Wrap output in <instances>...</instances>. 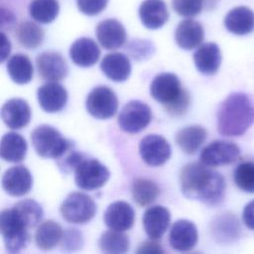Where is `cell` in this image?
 Masks as SVG:
<instances>
[{
    "instance_id": "2",
    "label": "cell",
    "mask_w": 254,
    "mask_h": 254,
    "mask_svg": "<svg viewBox=\"0 0 254 254\" xmlns=\"http://www.w3.org/2000/svg\"><path fill=\"white\" fill-rule=\"evenodd\" d=\"M254 123V102L243 92L229 94L217 111V130L227 137L242 136Z\"/></svg>"
},
{
    "instance_id": "29",
    "label": "cell",
    "mask_w": 254,
    "mask_h": 254,
    "mask_svg": "<svg viewBox=\"0 0 254 254\" xmlns=\"http://www.w3.org/2000/svg\"><path fill=\"white\" fill-rule=\"evenodd\" d=\"M64 231L62 226L54 220L42 222L35 233V242L42 250H50L62 240Z\"/></svg>"
},
{
    "instance_id": "36",
    "label": "cell",
    "mask_w": 254,
    "mask_h": 254,
    "mask_svg": "<svg viewBox=\"0 0 254 254\" xmlns=\"http://www.w3.org/2000/svg\"><path fill=\"white\" fill-rule=\"evenodd\" d=\"M235 185L243 191L254 193V162L244 161L234 170Z\"/></svg>"
},
{
    "instance_id": "26",
    "label": "cell",
    "mask_w": 254,
    "mask_h": 254,
    "mask_svg": "<svg viewBox=\"0 0 254 254\" xmlns=\"http://www.w3.org/2000/svg\"><path fill=\"white\" fill-rule=\"evenodd\" d=\"M27 142L24 137L15 132L6 133L1 140V158L9 163H19L27 154Z\"/></svg>"
},
{
    "instance_id": "33",
    "label": "cell",
    "mask_w": 254,
    "mask_h": 254,
    "mask_svg": "<svg viewBox=\"0 0 254 254\" xmlns=\"http://www.w3.org/2000/svg\"><path fill=\"white\" fill-rule=\"evenodd\" d=\"M99 248L104 253H125L129 250V238L122 231L108 230L100 235Z\"/></svg>"
},
{
    "instance_id": "28",
    "label": "cell",
    "mask_w": 254,
    "mask_h": 254,
    "mask_svg": "<svg viewBox=\"0 0 254 254\" xmlns=\"http://www.w3.org/2000/svg\"><path fill=\"white\" fill-rule=\"evenodd\" d=\"M213 237L220 242H231L240 235V226L235 216L224 213L217 216L211 223Z\"/></svg>"
},
{
    "instance_id": "43",
    "label": "cell",
    "mask_w": 254,
    "mask_h": 254,
    "mask_svg": "<svg viewBox=\"0 0 254 254\" xmlns=\"http://www.w3.org/2000/svg\"><path fill=\"white\" fill-rule=\"evenodd\" d=\"M16 21H17V19L12 12L5 10L4 8L1 9V28H2V30L11 29L15 25Z\"/></svg>"
},
{
    "instance_id": "1",
    "label": "cell",
    "mask_w": 254,
    "mask_h": 254,
    "mask_svg": "<svg viewBox=\"0 0 254 254\" xmlns=\"http://www.w3.org/2000/svg\"><path fill=\"white\" fill-rule=\"evenodd\" d=\"M180 185L186 197L207 205H217L224 198L225 181L223 177L201 162L189 163L182 169Z\"/></svg>"
},
{
    "instance_id": "40",
    "label": "cell",
    "mask_w": 254,
    "mask_h": 254,
    "mask_svg": "<svg viewBox=\"0 0 254 254\" xmlns=\"http://www.w3.org/2000/svg\"><path fill=\"white\" fill-rule=\"evenodd\" d=\"M108 0H76L78 10L87 16H94L102 12Z\"/></svg>"
},
{
    "instance_id": "22",
    "label": "cell",
    "mask_w": 254,
    "mask_h": 254,
    "mask_svg": "<svg viewBox=\"0 0 254 254\" xmlns=\"http://www.w3.org/2000/svg\"><path fill=\"white\" fill-rule=\"evenodd\" d=\"M71 61L79 66L88 67L93 65L100 57V50L97 44L90 38H79L69 48Z\"/></svg>"
},
{
    "instance_id": "21",
    "label": "cell",
    "mask_w": 254,
    "mask_h": 254,
    "mask_svg": "<svg viewBox=\"0 0 254 254\" xmlns=\"http://www.w3.org/2000/svg\"><path fill=\"white\" fill-rule=\"evenodd\" d=\"M139 16L146 28L156 30L168 21L169 11L163 0H144L139 7Z\"/></svg>"
},
{
    "instance_id": "19",
    "label": "cell",
    "mask_w": 254,
    "mask_h": 254,
    "mask_svg": "<svg viewBox=\"0 0 254 254\" xmlns=\"http://www.w3.org/2000/svg\"><path fill=\"white\" fill-rule=\"evenodd\" d=\"M171 221V213L162 205L147 208L143 215V226L150 239H160L167 231Z\"/></svg>"
},
{
    "instance_id": "44",
    "label": "cell",
    "mask_w": 254,
    "mask_h": 254,
    "mask_svg": "<svg viewBox=\"0 0 254 254\" xmlns=\"http://www.w3.org/2000/svg\"><path fill=\"white\" fill-rule=\"evenodd\" d=\"M2 35V51H1V62L3 63L11 51V43L4 32L1 33Z\"/></svg>"
},
{
    "instance_id": "7",
    "label": "cell",
    "mask_w": 254,
    "mask_h": 254,
    "mask_svg": "<svg viewBox=\"0 0 254 254\" xmlns=\"http://www.w3.org/2000/svg\"><path fill=\"white\" fill-rule=\"evenodd\" d=\"M110 177L108 169L95 159H82L74 170L75 185L85 190H93L106 184Z\"/></svg>"
},
{
    "instance_id": "12",
    "label": "cell",
    "mask_w": 254,
    "mask_h": 254,
    "mask_svg": "<svg viewBox=\"0 0 254 254\" xmlns=\"http://www.w3.org/2000/svg\"><path fill=\"white\" fill-rule=\"evenodd\" d=\"M36 65L40 76L50 81H58L67 74V64L58 52H44L36 59Z\"/></svg>"
},
{
    "instance_id": "8",
    "label": "cell",
    "mask_w": 254,
    "mask_h": 254,
    "mask_svg": "<svg viewBox=\"0 0 254 254\" xmlns=\"http://www.w3.org/2000/svg\"><path fill=\"white\" fill-rule=\"evenodd\" d=\"M152 119L151 108L140 100H131L121 109L118 125L126 133H138L145 129Z\"/></svg>"
},
{
    "instance_id": "6",
    "label": "cell",
    "mask_w": 254,
    "mask_h": 254,
    "mask_svg": "<svg viewBox=\"0 0 254 254\" xmlns=\"http://www.w3.org/2000/svg\"><path fill=\"white\" fill-rule=\"evenodd\" d=\"M61 214L64 220L74 224H84L89 221L96 212L94 200L83 192L69 193L62 202Z\"/></svg>"
},
{
    "instance_id": "23",
    "label": "cell",
    "mask_w": 254,
    "mask_h": 254,
    "mask_svg": "<svg viewBox=\"0 0 254 254\" xmlns=\"http://www.w3.org/2000/svg\"><path fill=\"white\" fill-rule=\"evenodd\" d=\"M203 37V27L200 23L191 19L180 22L175 32L176 43L184 50H192L198 47L201 44Z\"/></svg>"
},
{
    "instance_id": "27",
    "label": "cell",
    "mask_w": 254,
    "mask_h": 254,
    "mask_svg": "<svg viewBox=\"0 0 254 254\" xmlns=\"http://www.w3.org/2000/svg\"><path fill=\"white\" fill-rule=\"evenodd\" d=\"M206 131L199 125L187 126L178 131L176 142L178 146L189 155L194 154L206 139Z\"/></svg>"
},
{
    "instance_id": "17",
    "label": "cell",
    "mask_w": 254,
    "mask_h": 254,
    "mask_svg": "<svg viewBox=\"0 0 254 254\" xmlns=\"http://www.w3.org/2000/svg\"><path fill=\"white\" fill-rule=\"evenodd\" d=\"M96 37L105 50H116L126 42L124 26L116 19H106L96 26Z\"/></svg>"
},
{
    "instance_id": "24",
    "label": "cell",
    "mask_w": 254,
    "mask_h": 254,
    "mask_svg": "<svg viewBox=\"0 0 254 254\" xmlns=\"http://www.w3.org/2000/svg\"><path fill=\"white\" fill-rule=\"evenodd\" d=\"M103 73L115 82L125 81L131 73V64L127 56L122 53L107 54L100 63Z\"/></svg>"
},
{
    "instance_id": "31",
    "label": "cell",
    "mask_w": 254,
    "mask_h": 254,
    "mask_svg": "<svg viewBox=\"0 0 254 254\" xmlns=\"http://www.w3.org/2000/svg\"><path fill=\"white\" fill-rule=\"evenodd\" d=\"M131 193L134 201L140 206L151 204L160 193L158 186L148 179H136L131 187Z\"/></svg>"
},
{
    "instance_id": "18",
    "label": "cell",
    "mask_w": 254,
    "mask_h": 254,
    "mask_svg": "<svg viewBox=\"0 0 254 254\" xmlns=\"http://www.w3.org/2000/svg\"><path fill=\"white\" fill-rule=\"evenodd\" d=\"M3 122L11 129H21L28 125L31 119V108L28 102L22 98L7 100L1 109Z\"/></svg>"
},
{
    "instance_id": "39",
    "label": "cell",
    "mask_w": 254,
    "mask_h": 254,
    "mask_svg": "<svg viewBox=\"0 0 254 254\" xmlns=\"http://www.w3.org/2000/svg\"><path fill=\"white\" fill-rule=\"evenodd\" d=\"M128 51L131 54V56L136 60H142L145 58L150 57L155 49L151 42L147 40H133L129 46Z\"/></svg>"
},
{
    "instance_id": "25",
    "label": "cell",
    "mask_w": 254,
    "mask_h": 254,
    "mask_svg": "<svg viewBox=\"0 0 254 254\" xmlns=\"http://www.w3.org/2000/svg\"><path fill=\"white\" fill-rule=\"evenodd\" d=\"M224 26L234 35H247L254 30V12L245 6L235 7L225 16Z\"/></svg>"
},
{
    "instance_id": "15",
    "label": "cell",
    "mask_w": 254,
    "mask_h": 254,
    "mask_svg": "<svg viewBox=\"0 0 254 254\" xmlns=\"http://www.w3.org/2000/svg\"><path fill=\"white\" fill-rule=\"evenodd\" d=\"M135 211L126 201L118 200L110 203L104 212L105 225L112 230L126 231L133 226Z\"/></svg>"
},
{
    "instance_id": "41",
    "label": "cell",
    "mask_w": 254,
    "mask_h": 254,
    "mask_svg": "<svg viewBox=\"0 0 254 254\" xmlns=\"http://www.w3.org/2000/svg\"><path fill=\"white\" fill-rule=\"evenodd\" d=\"M242 219L247 228L254 230V199L245 205L242 213Z\"/></svg>"
},
{
    "instance_id": "16",
    "label": "cell",
    "mask_w": 254,
    "mask_h": 254,
    "mask_svg": "<svg viewBox=\"0 0 254 254\" xmlns=\"http://www.w3.org/2000/svg\"><path fill=\"white\" fill-rule=\"evenodd\" d=\"M37 98L43 110L49 113H55L61 111L65 106L67 92L59 82L50 81L38 88Z\"/></svg>"
},
{
    "instance_id": "5",
    "label": "cell",
    "mask_w": 254,
    "mask_h": 254,
    "mask_svg": "<svg viewBox=\"0 0 254 254\" xmlns=\"http://www.w3.org/2000/svg\"><path fill=\"white\" fill-rule=\"evenodd\" d=\"M0 229L7 251L17 253L28 245L30 228L20 218L13 207L2 210L0 214Z\"/></svg>"
},
{
    "instance_id": "10",
    "label": "cell",
    "mask_w": 254,
    "mask_h": 254,
    "mask_svg": "<svg viewBox=\"0 0 254 254\" xmlns=\"http://www.w3.org/2000/svg\"><path fill=\"white\" fill-rule=\"evenodd\" d=\"M239 155L240 149L233 142L215 140L201 150L199 161L208 167H217L235 162Z\"/></svg>"
},
{
    "instance_id": "42",
    "label": "cell",
    "mask_w": 254,
    "mask_h": 254,
    "mask_svg": "<svg viewBox=\"0 0 254 254\" xmlns=\"http://www.w3.org/2000/svg\"><path fill=\"white\" fill-rule=\"evenodd\" d=\"M137 253H162L164 252L161 245L152 239V241L143 242L136 250Z\"/></svg>"
},
{
    "instance_id": "32",
    "label": "cell",
    "mask_w": 254,
    "mask_h": 254,
    "mask_svg": "<svg viewBox=\"0 0 254 254\" xmlns=\"http://www.w3.org/2000/svg\"><path fill=\"white\" fill-rule=\"evenodd\" d=\"M16 37L19 44L27 49H36L45 38L44 30L34 22H22L16 31Z\"/></svg>"
},
{
    "instance_id": "20",
    "label": "cell",
    "mask_w": 254,
    "mask_h": 254,
    "mask_svg": "<svg viewBox=\"0 0 254 254\" xmlns=\"http://www.w3.org/2000/svg\"><path fill=\"white\" fill-rule=\"evenodd\" d=\"M193 62L197 70L203 74L216 73L221 63V53L215 43L200 45L193 54Z\"/></svg>"
},
{
    "instance_id": "11",
    "label": "cell",
    "mask_w": 254,
    "mask_h": 254,
    "mask_svg": "<svg viewBox=\"0 0 254 254\" xmlns=\"http://www.w3.org/2000/svg\"><path fill=\"white\" fill-rule=\"evenodd\" d=\"M139 153L147 165L158 167L164 165L170 159L172 149L164 137L157 134H150L140 141Z\"/></svg>"
},
{
    "instance_id": "14",
    "label": "cell",
    "mask_w": 254,
    "mask_h": 254,
    "mask_svg": "<svg viewBox=\"0 0 254 254\" xmlns=\"http://www.w3.org/2000/svg\"><path fill=\"white\" fill-rule=\"evenodd\" d=\"M197 239V229L190 220L179 219L173 223L170 229L169 242L175 250L190 251L196 245Z\"/></svg>"
},
{
    "instance_id": "13",
    "label": "cell",
    "mask_w": 254,
    "mask_h": 254,
    "mask_svg": "<svg viewBox=\"0 0 254 254\" xmlns=\"http://www.w3.org/2000/svg\"><path fill=\"white\" fill-rule=\"evenodd\" d=\"M32 186V175L25 166L11 167L3 174L2 187L9 195L22 196L30 191Z\"/></svg>"
},
{
    "instance_id": "4",
    "label": "cell",
    "mask_w": 254,
    "mask_h": 254,
    "mask_svg": "<svg viewBox=\"0 0 254 254\" xmlns=\"http://www.w3.org/2000/svg\"><path fill=\"white\" fill-rule=\"evenodd\" d=\"M32 145L36 153L43 158L60 159L74 144L50 125H40L31 134Z\"/></svg>"
},
{
    "instance_id": "3",
    "label": "cell",
    "mask_w": 254,
    "mask_h": 254,
    "mask_svg": "<svg viewBox=\"0 0 254 254\" xmlns=\"http://www.w3.org/2000/svg\"><path fill=\"white\" fill-rule=\"evenodd\" d=\"M150 93L173 116L185 114L190 105V93L183 88L180 78L171 72L156 75L151 82Z\"/></svg>"
},
{
    "instance_id": "38",
    "label": "cell",
    "mask_w": 254,
    "mask_h": 254,
    "mask_svg": "<svg viewBox=\"0 0 254 254\" xmlns=\"http://www.w3.org/2000/svg\"><path fill=\"white\" fill-rule=\"evenodd\" d=\"M83 237L80 231L76 228H67L64 231L61 240V250L62 251H75L82 247Z\"/></svg>"
},
{
    "instance_id": "37",
    "label": "cell",
    "mask_w": 254,
    "mask_h": 254,
    "mask_svg": "<svg viewBox=\"0 0 254 254\" xmlns=\"http://www.w3.org/2000/svg\"><path fill=\"white\" fill-rule=\"evenodd\" d=\"M204 0H173L174 10L183 17L191 18L200 13Z\"/></svg>"
},
{
    "instance_id": "9",
    "label": "cell",
    "mask_w": 254,
    "mask_h": 254,
    "mask_svg": "<svg viewBox=\"0 0 254 254\" xmlns=\"http://www.w3.org/2000/svg\"><path fill=\"white\" fill-rule=\"evenodd\" d=\"M85 107L93 117L107 119L115 115L118 109V99L111 88L105 85H99L87 94Z\"/></svg>"
},
{
    "instance_id": "35",
    "label": "cell",
    "mask_w": 254,
    "mask_h": 254,
    "mask_svg": "<svg viewBox=\"0 0 254 254\" xmlns=\"http://www.w3.org/2000/svg\"><path fill=\"white\" fill-rule=\"evenodd\" d=\"M13 209L29 228L37 226L44 215L41 204L34 199L20 200L14 204Z\"/></svg>"
},
{
    "instance_id": "45",
    "label": "cell",
    "mask_w": 254,
    "mask_h": 254,
    "mask_svg": "<svg viewBox=\"0 0 254 254\" xmlns=\"http://www.w3.org/2000/svg\"><path fill=\"white\" fill-rule=\"evenodd\" d=\"M217 0H204V4L208 6V8H211L212 6H214L216 4Z\"/></svg>"
},
{
    "instance_id": "30",
    "label": "cell",
    "mask_w": 254,
    "mask_h": 254,
    "mask_svg": "<svg viewBox=\"0 0 254 254\" xmlns=\"http://www.w3.org/2000/svg\"><path fill=\"white\" fill-rule=\"evenodd\" d=\"M7 71L10 78L18 84L31 81L34 73L32 62L24 54H15L8 60Z\"/></svg>"
},
{
    "instance_id": "34",
    "label": "cell",
    "mask_w": 254,
    "mask_h": 254,
    "mask_svg": "<svg viewBox=\"0 0 254 254\" xmlns=\"http://www.w3.org/2000/svg\"><path fill=\"white\" fill-rule=\"evenodd\" d=\"M60 11L58 0H32L29 5V14L37 22L49 24L53 22Z\"/></svg>"
}]
</instances>
